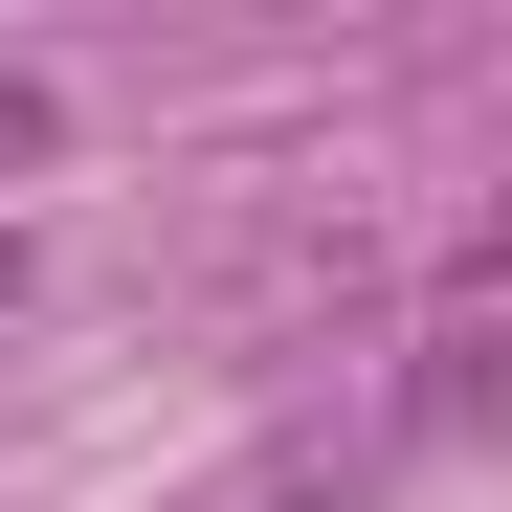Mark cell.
<instances>
[{"label":"cell","mask_w":512,"mask_h":512,"mask_svg":"<svg viewBox=\"0 0 512 512\" xmlns=\"http://www.w3.org/2000/svg\"><path fill=\"white\" fill-rule=\"evenodd\" d=\"M45 134H67V112H45V67H0V179H23Z\"/></svg>","instance_id":"cell-1"},{"label":"cell","mask_w":512,"mask_h":512,"mask_svg":"<svg viewBox=\"0 0 512 512\" xmlns=\"http://www.w3.org/2000/svg\"><path fill=\"white\" fill-rule=\"evenodd\" d=\"M0 290H23V245H0Z\"/></svg>","instance_id":"cell-2"}]
</instances>
